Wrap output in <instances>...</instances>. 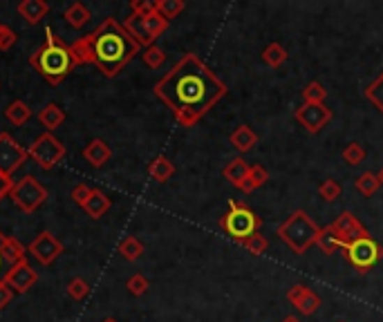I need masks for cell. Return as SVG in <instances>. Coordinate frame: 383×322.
I'll list each match as a JSON object with an SVG mask.
<instances>
[{
  "label": "cell",
  "instance_id": "45",
  "mask_svg": "<svg viewBox=\"0 0 383 322\" xmlns=\"http://www.w3.org/2000/svg\"><path fill=\"white\" fill-rule=\"evenodd\" d=\"M7 271H9V264H7L5 257H3V253H0V282H5Z\"/></svg>",
  "mask_w": 383,
  "mask_h": 322
},
{
  "label": "cell",
  "instance_id": "20",
  "mask_svg": "<svg viewBox=\"0 0 383 322\" xmlns=\"http://www.w3.org/2000/svg\"><path fill=\"white\" fill-rule=\"evenodd\" d=\"M229 141H231L233 148L238 150V153H249V150H253V146L258 144V135L253 132L251 125L242 123V125H238L236 130L231 132Z\"/></svg>",
  "mask_w": 383,
  "mask_h": 322
},
{
  "label": "cell",
  "instance_id": "15",
  "mask_svg": "<svg viewBox=\"0 0 383 322\" xmlns=\"http://www.w3.org/2000/svg\"><path fill=\"white\" fill-rule=\"evenodd\" d=\"M287 300H290V305H294L303 316L316 314V311L321 309V305H323L321 298H318L312 289L305 286V284H294L290 291H287Z\"/></svg>",
  "mask_w": 383,
  "mask_h": 322
},
{
  "label": "cell",
  "instance_id": "2",
  "mask_svg": "<svg viewBox=\"0 0 383 322\" xmlns=\"http://www.w3.org/2000/svg\"><path fill=\"white\" fill-rule=\"evenodd\" d=\"M70 47L79 66L92 63L105 79H114L142 49L114 18H105L97 29L74 40Z\"/></svg>",
  "mask_w": 383,
  "mask_h": 322
},
{
  "label": "cell",
  "instance_id": "27",
  "mask_svg": "<svg viewBox=\"0 0 383 322\" xmlns=\"http://www.w3.org/2000/svg\"><path fill=\"white\" fill-rule=\"evenodd\" d=\"M29 116H31V107L25 101H12L5 107V119L16 128L25 125L29 121Z\"/></svg>",
  "mask_w": 383,
  "mask_h": 322
},
{
  "label": "cell",
  "instance_id": "49",
  "mask_svg": "<svg viewBox=\"0 0 383 322\" xmlns=\"http://www.w3.org/2000/svg\"><path fill=\"white\" fill-rule=\"evenodd\" d=\"M0 31H3V23H0Z\"/></svg>",
  "mask_w": 383,
  "mask_h": 322
},
{
  "label": "cell",
  "instance_id": "4",
  "mask_svg": "<svg viewBox=\"0 0 383 322\" xmlns=\"http://www.w3.org/2000/svg\"><path fill=\"white\" fill-rule=\"evenodd\" d=\"M318 233H321V227L301 208L294 210L278 227V238L290 246L296 255H303L310 251L318 240Z\"/></svg>",
  "mask_w": 383,
  "mask_h": 322
},
{
  "label": "cell",
  "instance_id": "5",
  "mask_svg": "<svg viewBox=\"0 0 383 322\" xmlns=\"http://www.w3.org/2000/svg\"><path fill=\"white\" fill-rule=\"evenodd\" d=\"M220 227L229 235V238H233L240 244L242 240H247V238H251V235L260 233L262 220L247 206V204H242L238 199H231L229 210L222 215V220H220Z\"/></svg>",
  "mask_w": 383,
  "mask_h": 322
},
{
  "label": "cell",
  "instance_id": "21",
  "mask_svg": "<svg viewBox=\"0 0 383 322\" xmlns=\"http://www.w3.org/2000/svg\"><path fill=\"white\" fill-rule=\"evenodd\" d=\"M249 168H251V164H247V161H244L242 157H236V159H231L229 164L225 166L222 175H225V179L229 181L231 186L240 188L244 184V179H247V175H249Z\"/></svg>",
  "mask_w": 383,
  "mask_h": 322
},
{
  "label": "cell",
  "instance_id": "47",
  "mask_svg": "<svg viewBox=\"0 0 383 322\" xmlns=\"http://www.w3.org/2000/svg\"><path fill=\"white\" fill-rule=\"evenodd\" d=\"M377 177H379V184L383 186V168L379 170V173H377Z\"/></svg>",
  "mask_w": 383,
  "mask_h": 322
},
{
  "label": "cell",
  "instance_id": "19",
  "mask_svg": "<svg viewBox=\"0 0 383 322\" xmlns=\"http://www.w3.org/2000/svg\"><path fill=\"white\" fill-rule=\"evenodd\" d=\"M0 253H3V257L7 260L9 266H14L20 260H27L25 257L27 246H23L16 238H12V235H5V233H3V238H0Z\"/></svg>",
  "mask_w": 383,
  "mask_h": 322
},
{
  "label": "cell",
  "instance_id": "33",
  "mask_svg": "<svg viewBox=\"0 0 383 322\" xmlns=\"http://www.w3.org/2000/svg\"><path fill=\"white\" fill-rule=\"evenodd\" d=\"M142 59L146 63V68H151V70H159L166 63V52L159 47V45H151V47H146L142 52Z\"/></svg>",
  "mask_w": 383,
  "mask_h": 322
},
{
  "label": "cell",
  "instance_id": "9",
  "mask_svg": "<svg viewBox=\"0 0 383 322\" xmlns=\"http://www.w3.org/2000/svg\"><path fill=\"white\" fill-rule=\"evenodd\" d=\"M27 155L34 159V164L43 170H52L59 161L66 157V146L52 132H43L34 139V144L27 148Z\"/></svg>",
  "mask_w": 383,
  "mask_h": 322
},
{
  "label": "cell",
  "instance_id": "22",
  "mask_svg": "<svg viewBox=\"0 0 383 322\" xmlns=\"http://www.w3.org/2000/svg\"><path fill=\"white\" fill-rule=\"evenodd\" d=\"M38 121H40V125L45 128L47 132L54 135L57 128H61L63 121H66V112H63L57 103H47V105L38 112Z\"/></svg>",
  "mask_w": 383,
  "mask_h": 322
},
{
  "label": "cell",
  "instance_id": "18",
  "mask_svg": "<svg viewBox=\"0 0 383 322\" xmlns=\"http://www.w3.org/2000/svg\"><path fill=\"white\" fill-rule=\"evenodd\" d=\"M110 206H112L110 197L105 195L103 190L92 188V195H90V199H88V201H85L83 210H85V215H88V217H92V220H101L103 215L110 210Z\"/></svg>",
  "mask_w": 383,
  "mask_h": 322
},
{
  "label": "cell",
  "instance_id": "37",
  "mask_svg": "<svg viewBox=\"0 0 383 322\" xmlns=\"http://www.w3.org/2000/svg\"><path fill=\"white\" fill-rule=\"evenodd\" d=\"M340 192H343V188H340L336 179H325L323 184L318 186V197L323 201H336L340 197Z\"/></svg>",
  "mask_w": 383,
  "mask_h": 322
},
{
  "label": "cell",
  "instance_id": "10",
  "mask_svg": "<svg viewBox=\"0 0 383 322\" xmlns=\"http://www.w3.org/2000/svg\"><path fill=\"white\" fill-rule=\"evenodd\" d=\"M27 150L16 144L7 132H0V175L12 179L14 173L27 161Z\"/></svg>",
  "mask_w": 383,
  "mask_h": 322
},
{
  "label": "cell",
  "instance_id": "36",
  "mask_svg": "<svg viewBox=\"0 0 383 322\" xmlns=\"http://www.w3.org/2000/svg\"><path fill=\"white\" fill-rule=\"evenodd\" d=\"M66 293L72 298V300H77V302H81L83 298H88L90 293V284L83 280V277H72V280L68 282L66 286Z\"/></svg>",
  "mask_w": 383,
  "mask_h": 322
},
{
  "label": "cell",
  "instance_id": "29",
  "mask_svg": "<svg viewBox=\"0 0 383 322\" xmlns=\"http://www.w3.org/2000/svg\"><path fill=\"white\" fill-rule=\"evenodd\" d=\"M287 59H290V54H287V49L280 43H269L262 52V61L267 63L269 68H280L283 63H287Z\"/></svg>",
  "mask_w": 383,
  "mask_h": 322
},
{
  "label": "cell",
  "instance_id": "17",
  "mask_svg": "<svg viewBox=\"0 0 383 322\" xmlns=\"http://www.w3.org/2000/svg\"><path fill=\"white\" fill-rule=\"evenodd\" d=\"M16 12L20 14V18H25L29 25H36L47 16L50 5L45 0H20L16 5Z\"/></svg>",
  "mask_w": 383,
  "mask_h": 322
},
{
  "label": "cell",
  "instance_id": "46",
  "mask_svg": "<svg viewBox=\"0 0 383 322\" xmlns=\"http://www.w3.org/2000/svg\"><path fill=\"white\" fill-rule=\"evenodd\" d=\"M283 322H301V320H298V318H294V316H287Z\"/></svg>",
  "mask_w": 383,
  "mask_h": 322
},
{
  "label": "cell",
  "instance_id": "42",
  "mask_svg": "<svg viewBox=\"0 0 383 322\" xmlns=\"http://www.w3.org/2000/svg\"><path fill=\"white\" fill-rule=\"evenodd\" d=\"M16 40H18L16 31H14L12 27L3 25V31H0V52H7V49H12V47L16 45Z\"/></svg>",
  "mask_w": 383,
  "mask_h": 322
},
{
  "label": "cell",
  "instance_id": "13",
  "mask_svg": "<svg viewBox=\"0 0 383 322\" xmlns=\"http://www.w3.org/2000/svg\"><path fill=\"white\" fill-rule=\"evenodd\" d=\"M36 282H38V273L31 268V264L27 260H20L14 266H9V271L5 275V284L12 289L16 296L27 293Z\"/></svg>",
  "mask_w": 383,
  "mask_h": 322
},
{
  "label": "cell",
  "instance_id": "43",
  "mask_svg": "<svg viewBox=\"0 0 383 322\" xmlns=\"http://www.w3.org/2000/svg\"><path fill=\"white\" fill-rule=\"evenodd\" d=\"M12 298H14L12 289H9L5 282H0V311H3L9 302H12Z\"/></svg>",
  "mask_w": 383,
  "mask_h": 322
},
{
  "label": "cell",
  "instance_id": "3",
  "mask_svg": "<svg viewBox=\"0 0 383 322\" xmlns=\"http://www.w3.org/2000/svg\"><path fill=\"white\" fill-rule=\"evenodd\" d=\"M29 66L34 68L43 79L50 85L63 83L70 72L79 66L74 59V52L70 45H66L59 36L52 34V29H45V43L34 49V54L29 56Z\"/></svg>",
  "mask_w": 383,
  "mask_h": 322
},
{
  "label": "cell",
  "instance_id": "31",
  "mask_svg": "<svg viewBox=\"0 0 383 322\" xmlns=\"http://www.w3.org/2000/svg\"><path fill=\"white\" fill-rule=\"evenodd\" d=\"M354 186H356V190H359L363 197H372V195H375V192L381 188L377 173H361V175L356 177V181H354Z\"/></svg>",
  "mask_w": 383,
  "mask_h": 322
},
{
  "label": "cell",
  "instance_id": "34",
  "mask_svg": "<svg viewBox=\"0 0 383 322\" xmlns=\"http://www.w3.org/2000/svg\"><path fill=\"white\" fill-rule=\"evenodd\" d=\"M240 246H242L244 251H249L251 255H262L264 251L269 249V240L264 238L262 233H255V235H251V238L242 240V242H240Z\"/></svg>",
  "mask_w": 383,
  "mask_h": 322
},
{
  "label": "cell",
  "instance_id": "40",
  "mask_svg": "<svg viewBox=\"0 0 383 322\" xmlns=\"http://www.w3.org/2000/svg\"><path fill=\"white\" fill-rule=\"evenodd\" d=\"M130 9L135 16H151L157 12V0H133L130 3Z\"/></svg>",
  "mask_w": 383,
  "mask_h": 322
},
{
  "label": "cell",
  "instance_id": "24",
  "mask_svg": "<svg viewBox=\"0 0 383 322\" xmlns=\"http://www.w3.org/2000/svg\"><path fill=\"white\" fill-rule=\"evenodd\" d=\"M316 246H318V249H321L325 255H334V253H338V251H343L345 242L340 240L338 235L334 233V229L327 224V227H325V229H321V233H318Z\"/></svg>",
  "mask_w": 383,
  "mask_h": 322
},
{
  "label": "cell",
  "instance_id": "25",
  "mask_svg": "<svg viewBox=\"0 0 383 322\" xmlns=\"http://www.w3.org/2000/svg\"><path fill=\"white\" fill-rule=\"evenodd\" d=\"M267 179H269V170L267 168H264L262 164H251L249 175H247V179H244V184L240 186V190L249 195V192L258 190L260 186L267 184Z\"/></svg>",
  "mask_w": 383,
  "mask_h": 322
},
{
  "label": "cell",
  "instance_id": "44",
  "mask_svg": "<svg viewBox=\"0 0 383 322\" xmlns=\"http://www.w3.org/2000/svg\"><path fill=\"white\" fill-rule=\"evenodd\" d=\"M12 186H14V179L0 175V201H3L5 197H9V190H12Z\"/></svg>",
  "mask_w": 383,
  "mask_h": 322
},
{
  "label": "cell",
  "instance_id": "30",
  "mask_svg": "<svg viewBox=\"0 0 383 322\" xmlns=\"http://www.w3.org/2000/svg\"><path fill=\"white\" fill-rule=\"evenodd\" d=\"M184 9H186L184 0H157V14L162 18H166L168 23L182 14Z\"/></svg>",
  "mask_w": 383,
  "mask_h": 322
},
{
  "label": "cell",
  "instance_id": "38",
  "mask_svg": "<svg viewBox=\"0 0 383 322\" xmlns=\"http://www.w3.org/2000/svg\"><path fill=\"white\" fill-rule=\"evenodd\" d=\"M126 286H128V291H130L135 298H142V296L148 291V289H151V282H148V277H146V275H142V273H135V275L128 277Z\"/></svg>",
  "mask_w": 383,
  "mask_h": 322
},
{
  "label": "cell",
  "instance_id": "7",
  "mask_svg": "<svg viewBox=\"0 0 383 322\" xmlns=\"http://www.w3.org/2000/svg\"><path fill=\"white\" fill-rule=\"evenodd\" d=\"M123 29L133 36V40L137 43V45L146 49V47L155 45V40L168 29V20L162 18L157 12L151 14V16H144V18L130 14L123 20Z\"/></svg>",
  "mask_w": 383,
  "mask_h": 322
},
{
  "label": "cell",
  "instance_id": "11",
  "mask_svg": "<svg viewBox=\"0 0 383 322\" xmlns=\"http://www.w3.org/2000/svg\"><path fill=\"white\" fill-rule=\"evenodd\" d=\"M294 119L301 123L307 132L318 135L332 121V110H329L325 103H303L301 107H296Z\"/></svg>",
  "mask_w": 383,
  "mask_h": 322
},
{
  "label": "cell",
  "instance_id": "32",
  "mask_svg": "<svg viewBox=\"0 0 383 322\" xmlns=\"http://www.w3.org/2000/svg\"><path fill=\"white\" fill-rule=\"evenodd\" d=\"M366 99L377 107V110L383 114V72L379 74V77L372 81L368 88H366Z\"/></svg>",
  "mask_w": 383,
  "mask_h": 322
},
{
  "label": "cell",
  "instance_id": "23",
  "mask_svg": "<svg viewBox=\"0 0 383 322\" xmlns=\"http://www.w3.org/2000/svg\"><path fill=\"white\" fill-rule=\"evenodd\" d=\"M148 175H151V179H155L157 184H164V181H168L170 177L175 175L173 161H170L168 157H164V155L155 157L151 164H148Z\"/></svg>",
  "mask_w": 383,
  "mask_h": 322
},
{
  "label": "cell",
  "instance_id": "16",
  "mask_svg": "<svg viewBox=\"0 0 383 322\" xmlns=\"http://www.w3.org/2000/svg\"><path fill=\"white\" fill-rule=\"evenodd\" d=\"M83 159L88 161L90 166L101 168L112 159V150L110 146L103 141V139H92V141L83 148Z\"/></svg>",
  "mask_w": 383,
  "mask_h": 322
},
{
  "label": "cell",
  "instance_id": "12",
  "mask_svg": "<svg viewBox=\"0 0 383 322\" xmlns=\"http://www.w3.org/2000/svg\"><path fill=\"white\" fill-rule=\"evenodd\" d=\"M27 253L34 255L43 266H50V264H54L59 257H61L63 244L50 231H43V233L36 235L34 242L27 246Z\"/></svg>",
  "mask_w": 383,
  "mask_h": 322
},
{
  "label": "cell",
  "instance_id": "8",
  "mask_svg": "<svg viewBox=\"0 0 383 322\" xmlns=\"http://www.w3.org/2000/svg\"><path fill=\"white\" fill-rule=\"evenodd\" d=\"M9 197H12L14 206L18 210H23L25 215H31L34 210H38L47 199V190L40 184L36 177L25 175L23 179L14 181L12 190H9Z\"/></svg>",
  "mask_w": 383,
  "mask_h": 322
},
{
  "label": "cell",
  "instance_id": "6",
  "mask_svg": "<svg viewBox=\"0 0 383 322\" xmlns=\"http://www.w3.org/2000/svg\"><path fill=\"white\" fill-rule=\"evenodd\" d=\"M340 253H343L345 262L352 264L359 273H370L383 257L381 244L372 238V235H366V238H359L354 242H347Z\"/></svg>",
  "mask_w": 383,
  "mask_h": 322
},
{
  "label": "cell",
  "instance_id": "35",
  "mask_svg": "<svg viewBox=\"0 0 383 322\" xmlns=\"http://www.w3.org/2000/svg\"><path fill=\"white\" fill-rule=\"evenodd\" d=\"M303 99H305V103H325V99H327V90L323 88V83L312 81V83H307V85H305Z\"/></svg>",
  "mask_w": 383,
  "mask_h": 322
},
{
  "label": "cell",
  "instance_id": "14",
  "mask_svg": "<svg viewBox=\"0 0 383 322\" xmlns=\"http://www.w3.org/2000/svg\"><path fill=\"white\" fill-rule=\"evenodd\" d=\"M329 227L334 229V233L338 235L340 240H343L345 244L347 242H354L359 238H366V235H370V231L356 220V215L354 213H350V210H343L338 215V217L329 224Z\"/></svg>",
  "mask_w": 383,
  "mask_h": 322
},
{
  "label": "cell",
  "instance_id": "26",
  "mask_svg": "<svg viewBox=\"0 0 383 322\" xmlns=\"http://www.w3.org/2000/svg\"><path fill=\"white\" fill-rule=\"evenodd\" d=\"M63 18H66V23L72 27V29H81L88 20L92 18L90 9L85 7L83 3H72L66 12H63Z\"/></svg>",
  "mask_w": 383,
  "mask_h": 322
},
{
  "label": "cell",
  "instance_id": "1",
  "mask_svg": "<svg viewBox=\"0 0 383 322\" xmlns=\"http://www.w3.org/2000/svg\"><path fill=\"white\" fill-rule=\"evenodd\" d=\"M153 92L173 112L179 125L193 128L213 105L225 99L229 88L197 54L188 52L155 83Z\"/></svg>",
  "mask_w": 383,
  "mask_h": 322
},
{
  "label": "cell",
  "instance_id": "48",
  "mask_svg": "<svg viewBox=\"0 0 383 322\" xmlns=\"http://www.w3.org/2000/svg\"><path fill=\"white\" fill-rule=\"evenodd\" d=\"M101 322H117L114 318H105V320H101Z\"/></svg>",
  "mask_w": 383,
  "mask_h": 322
},
{
  "label": "cell",
  "instance_id": "28",
  "mask_svg": "<svg viewBox=\"0 0 383 322\" xmlns=\"http://www.w3.org/2000/svg\"><path fill=\"white\" fill-rule=\"evenodd\" d=\"M117 251H119V255L123 257V260L128 262H137L140 257L144 255L146 246L135 238V235H128V238H123L119 242V246H117Z\"/></svg>",
  "mask_w": 383,
  "mask_h": 322
},
{
  "label": "cell",
  "instance_id": "39",
  "mask_svg": "<svg viewBox=\"0 0 383 322\" xmlns=\"http://www.w3.org/2000/svg\"><path fill=\"white\" fill-rule=\"evenodd\" d=\"M343 161L350 166H359L366 161V148L361 144H347V148L343 150Z\"/></svg>",
  "mask_w": 383,
  "mask_h": 322
},
{
  "label": "cell",
  "instance_id": "41",
  "mask_svg": "<svg viewBox=\"0 0 383 322\" xmlns=\"http://www.w3.org/2000/svg\"><path fill=\"white\" fill-rule=\"evenodd\" d=\"M90 195H92V188L88 186V184H77L72 188V199H74V204H79V206L83 208L85 206V201L90 199Z\"/></svg>",
  "mask_w": 383,
  "mask_h": 322
}]
</instances>
